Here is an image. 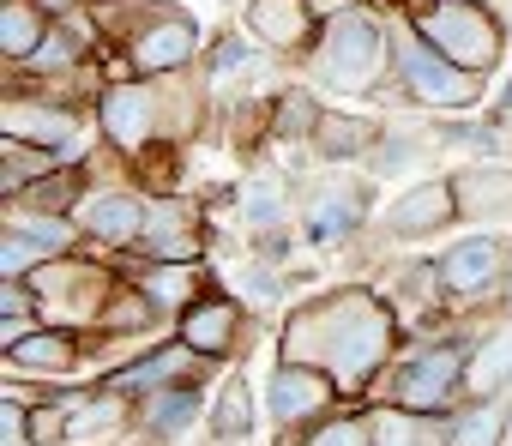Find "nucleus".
<instances>
[{
    "instance_id": "obj_1",
    "label": "nucleus",
    "mask_w": 512,
    "mask_h": 446,
    "mask_svg": "<svg viewBox=\"0 0 512 446\" xmlns=\"http://www.w3.org/2000/svg\"><path fill=\"white\" fill-rule=\"evenodd\" d=\"M392 344H398V314L374 290H326L284 326V356L326 368L344 392L374 386Z\"/></svg>"
},
{
    "instance_id": "obj_2",
    "label": "nucleus",
    "mask_w": 512,
    "mask_h": 446,
    "mask_svg": "<svg viewBox=\"0 0 512 446\" xmlns=\"http://www.w3.org/2000/svg\"><path fill=\"white\" fill-rule=\"evenodd\" d=\"M193 127H205V85L187 73H163V79L133 73V79H115L97 91V133L121 157H139Z\"/></svg>"
},
{
    "instance_id": "obj_3",
    "label": "nucleus",
    "mask_w": 512,
    "mask_h": 446,
    "mask_svg": "<svg viewBox=\"0 0 512 446\" xmlns=\"http://www.w3.org/2000/svg\"><path fill=\"white\" fill-rule=\"evenodd\" d=\"M302 67H308L314 85H332V91H350V97H380L386 79H392V19L374 0L326 19L314 49L302 55Z\"/></svg>"
},
{
    "instance_id": "obj_4",
    "label": "nucleus",
    "mask_w": 512,
    "mask_h": 446,
    "mask_svg": "<svg viewBox=\"0 0 512 446\" xmlns=\"http://www.w3.org/2000/svg\"><path fill=\"white\" fill-rule=\"evenodd\" d=\"M392 79H398V85L380 91V97H404V103L434 109V115H464V109L482 103V73H464L458 61H446V55L416 31L410 13L392 19Z\"/></svg>"
},
{
    "instance_id": "obj_5",
    "label": "nucleus",
    "mask_w": 512,
    "mask_h": 446,
    "mask_svg": "<svg viewBox=\"0 0 512 446\" xmlns=\"http://www.w3.org/2000/svg\"><path fill=\"white\" fill-rule=\"evenodd\" d=\"M404 13L464 73H482L488 79L500 67V55H506V25H500L494 7H482V0H404Z\"/></svg>"
},
{
    "instance_id": "obj_6",
    "label": "nucleus",
    "mask_w": 512,
    "mask_h": 446,
    "mask_svg": "<svg viewBox=\"0 0 512 446\" xmlns=\"http://www.w3.org/2000/svg\"><path fill=\"white\" fill-rule=\"evenodd\" d=\"M464 362H470V344H458V338H440L416 356H398L392 380H386V404L452 416L464 404Z\"/></svg>"
},
{
    "instance_id": "obj_7",
    "label": "nucleus",
    "mask_w": 512,
    "mask_h": 446,
    "mask_svg": "<svg viewBox=\"0 0 512 446\" xmlns=\"http://www.w3.org/2000/svg\"><path fill=\"white\" fill-rule=\"evenodd\" d=\"M0 127H7V139L43 145V151H61V157H79V145H85V115L73 103H55L49 91H13L7 85Z\"/></svg>"
},
{
    "instance_id": "obj_8",
    "label": "nucleus",
    "mask_w": 512,
    "mask_h": 446,
    "mask_svg": "<svg viewBox=\"0 0 512 446\" xmlns=\"http://www.w3.org/2000/svg\"><path fill=\"white\" fill-rule=\"evenodd\" d=\"M368 205H374V175H320L302 193V236L314 248H332V242L356 236Z\"/></svg>"
},
{
    "instance_id": "obj_9",
    "label": "nucleus",
    "mask_w": 512,
    "mask_h": 446,
    "mask_svg": "<svg viewBox=\"0 0 512 446\" xmlns=\"http://www.w3.org/2000/svg\"><path fill=\"white\" fill-rule=\"evenodd\" d=\"M344 398V386L326 374V368H314V362H278L272 368V380H266V416L278 422V428H308V422H320V416H332V404Z\"/></svg>"
},
{
    "instance_id": "obj_10",
    "label": "nucleus",
    "mask_w": 512,
    "mask_h": 446,
    "mask_svg": "<svg viewBox=\"0 0 512 446\" xmlns=\"http://www.w3.org/2000/svg\"><path fill=\"white\" fill-rule=\"evenodd\" d=\"M121 61H127V73H139V79L187 73V67L199 61V19H193V13H181V7L157 13V19H151V25L121 49Z\"/></svg>"
},
{
    "instance_id": "obj_11",
    "label": "nucleus",
    "mask_w": 512,
    "mask_h": 446,
    "mask_svg": "<svg viewBox=\"0 0 512 446\" xmlns=\"http://www.w3.org/2000/svg\"><path fill=\"white\" fill-rule=\"evenodd\" d=\"M464 211H458V181L452 175H422V181H410L386 211H380V230L392 236V242H422V236H434V230H446V223H458Z\"/></svg>"
},
{
    "instance_id": "obj_12",
    "label": "nucleus",
    "mask_w": 512,
    "mask_h": 446,
    "mask_svg": "<svg viewBox=\"0 0 512 446\" xmlns=\"http://www.w3.org/2000/svg\"><path fill=\"white\" fill-rule=\"evenodd\" d=\"M79 230H85V242L91 248H109V254H121V248H139L145 242V223H151V199H139L133 187H91L85 199H79Z\"/></svg>"
},
{
    "instance_id": "obj_13",
    "label": "nucleus",
    "mask_w": 512,
    "mask_h": 446,
    "mask_svg": "<svg viewBox=\"0 0 512 446\" xmlns=\"http://www.w3.org/2000/svg\"><path fill=\"white\" fill-rule=\"evenodd\" d=\"M506 266H512V242H500V236H464V242H452L434 260V284H440V296L470 302V296L506 284Z\"/></svg>"
},
{
    "instance_id": "obj_14",
    "label": "nucleus",
    "mask_w": 512,
    "mask_h": 446,
    "mask_svg": "<svg viewBox=\"0 0 512 446\" xmlns=\"http://www.w3.org/2000/svg\"><path fill=\"white\" fill-rule=\"evenodd\" d=\"M241 31L260 49H272L278 61H290V55L314 49L320 13H314V0H247V7H241Z\"/></svg>"
},
{
    "instance_id": "obj_15",
    "label": "nucleus",
    "mask_w": 512,
    "mask_h": 446,
    "mask_svg": "<svg viewBox=\"0 0 512 446\" xmlns=\"http://www.w3.org/2000/svg\"><path fill=\"white\" fill-rule=\"evenodd\" d=\"M139 248L157 254V260H199L205 254V211L193 199H181V193H157Z\"/></svg>"
},
{
    "instance_id": "obj_16",
    "label": "nucleus",
    "mask_w": 512,
    "mask_h": 446,
    "mask_svg": "<svg viewBox=\"0 0 512 446\" xmlns=\"http://www.w3.org/2000/svg\"><path fill=\"white\" fill-rule=\"evenodd\" d=\"M175 338L181 344H193L205 362H223L235 344H241V308L229 302V296H199V302H187L181 314H175Z\"/></svg>"
},
{
    "instance_id": "obj_17",
    "label": "nucleus",
    "mask_w": 512,
    "mask_h": 446,
    "mask_svg": "<svg viewBox=\"0 0 512 446\" xmlns=\"http://www.w3.org/2000/svg\"><path fill=\"white\" fill-rule=\"evenodd\" d=\"M440 151V133L428 121H380V139L368 151V175H422Z\"/></svg>"
},
{
    "instance_id": "obj_18",
    "label": "nucleus",
    "mask_w": 512,
    "mask_h": 446,
    "mask_svg": "<svg viewBox=\"0 0 512 446\" xmlns=\"http://www.w3.org/2000/svg\"><path fill=\"white\" fill-rule=\"evenodd\" d=\"M7 368H13V380H49V374H73L79 368V338L73 332H61V326H31L25 338H13L7 344Z\"/></svg>"
},
{
    "instance_id": "obj_19",
    "label": "nucleus",
    "mask_w": 512,
    "mask_h": 446,
    "mask_svg": "<svg viewBox=\"0 0 512 446\" xmlns=\"http://www.w3.org/2000/svg\"><path fill=\"white\" fill-rule=\"evenodd\" d=\"M193 368H205V356L193 350V344H163V350H151V356H139V362H127L121 374H103V386L109 392H121V398H145V392H157V386H169V380H187Z\"/></svg>"
},
{
    "instance_id": "obj_20",
    "label": "nucleus",
    "mask_w": 512,
    "mask_h": 446,
    "mask_svg": "<svg viewBox=\"0 0 512 446\" xmlns=\"http://www.w3.org/2000/svg\"><path fill=\"white\" fill-rule=\"evenodd\" d=\"M49 31H55L49 0H0V61L7 67H31Z\"/></svg>"
},
{
    "instance_id": "obj_21",
    "label": "nucleus",
    "mask_w": 512,
    "mask_h": 446,
    "mask_svg": "<svg viewBox=\"0 0 512 446\" xmlns=\"http://www.w3.org/2000/svg\"><path fill=\"white\" fill-rule=\"evenodd\" d=\"M374 139H380V121L350 115V109H326V115H320V127H314V139H308V151H314L320 163L344 169V163H368Z\"/></svg>"
},
{
    "instance_id": "obj_22",
    "label": "nucleus",
    "mask_w": 512,
    "mask_h": 446,
    "mask_svg": "<svg viewBox=\"0 0 512 446\" xmlns=\"http://www.w3.org/2000/svg\"><path fill=\"white\" fill-rule=\"evenodd\" d=\"M374 446H452V416L434 410H404V404H374L368 410Z\"/></svg>"
},
{
    "instance_id": "obj_23",
    "label": "nucleus",
    "mask_w": 512,
    "mask_h": 446,
    "mask_svg": "<svg viewBox=\"0 0 512 446\" xmlns=\"http://www.w3.org/2000/svg\"><path fill=\"white\" fill-rule=\"evenodd\" d=\"M506 392H512V320L476 338L464 362V398H506Z\"/></svg>"
},
{
    "instance_id": "obj_24",
    "label": "nucleus",
    "mask_w": 512,
    "mask_h": 446,
    "mask_svg": "<svg viewBox=\"0 0 512 446\" xmlns=\"http://www.w3.org/2000/svg\"><path fill=\"white\" fill-rule=\"evenodd\" d=\"M193 416H199V386L193 380H169V386L139 398V434L145 440H175V434L193 428Z\"/></svg>"
},
{
    "instance_id": "obj_25",
    "label": "nucleus",
    "mask_w": 512,
    "mask_h": 446,
    "mask_svg": "<svg viewBox=\"0 0 512 446\" xmlns=\"http://www.w3.org/2000/svg\"><path fill=\"white\" fill-rule=\"evenodd\" d=\"M133 284H139L163 314H181L187 302L205 296V266H199V260H157L151 272H133Z\"/></svg>"
},
{
    "instance_id": "obj_26",
    "label": "nucleus",
    "mask_w": 512,
    "mask_h": 446,
    "mask_svg": "<svg viewBox=\"0 0 512 446\" xmlns=\"http://www.w3.org/2000/svg\"><path fill=\"white\" fill-rule=\"evenodd\" d=\"M326 103H320V85L302 79V85H278L272 91V139H290V145H308L314 127H320Z\"/></svg>"
},
{
    "instance_id": "obj_27",
    "label": "nucleus",
    "mask_w": 512,
    "mask_h": 446,
    "mask_svg": "<svg viewBox=\"0 0 512 446\" xmlns=\"http://www.w3.org/2000/svg\"><path fill=\"white\" fill-rule=\"evenodd\" d=\"M7 230L31 236V242L49 254V260H55V254H73V248L85 242L79 217H61V211H37V205H19V199H7Z\"/></svg>"
},
{
    "instance_id": "obj_28",
    "label": "nucleus",
    "mask_w": 512,
    "mask_h": 446,
    "mask_svg": "<svg viewBox=\"0 0 512 446\" xmlns=\"http://www.w3.org/2000/svg\"><path fill=\"white\" fill-rule=\"evenodd\" d=\"M452 181H458V211L470 223H488V217L512 211V169H464Z\"/></svg>"
},
{
    "instance_id": "obj_29",
    "label": "nucleus",
    "mask_w": 512,
    "mask_h": 446,
    "mask_svg": "<svg viewBox=\"0 0 512 446\" xmlns=\"http://www.w3.org/2000/svg\"><path fill=\"white\" fill-rule=\"evenodd\" d=\"M506 404L500 398H464L458 410H452V446H500V434H506Z\"/></svg>"
},
{
    "instance_id": "obj_30",
    "label": "nucleus",
    "mask_w": 512,
    "mask_h": 446,
    "mask_svg": "<svg viewBox=\"0 0 512 446\" xmlns=\"http://www.w3.org/2000/svg\"><path fill=\"white\" fill-rule=\"evenodd\" d=\"M55 157H61V151L25 145V139H7V145H0V193H7V199H19L31 181H43V175L55 169Z\"/></svg>"
},
{
    "instance_id": "obj_31",
    "label": "nucleus",
    "mask_w": 512,
    "mask_h": 446,
    "mask_svg": "<svg viewBox=\"0 0 512 446\" xmlns=\"http://www.w3.org/2000/svg\"><path fill=\"white\" fill-rule=\"evenodd\" d=\"M211 434H217V440H241V434H253V386H247L241 374H229V380L217 386Z\"/></svg>"
},
{
    "instance_id": "obj_32",
    "label": "nucleus",
    "mask_w": 512,
    "mask_h": 446,
    "mask_svg": "<svg viewBox=\"0 0 512 446\" xmlns=\"http://www.w3.org/2000/svg\"><path fill=\"white\" fill-rule=\"evenodd\" d=\"M434 133H440V151H482V157H500L506 151V127L488 115V121H434Z\"/></svg>"
},
{
    "instance_id": "obj_33",
    "label": "nucleus",
    "mask_w": 512,
    "mask_h": 446,
    "mask_svg": "<svg viewBox=\"0 0 512 446\" xmlns=\"http://www.w3.org/2000/svg\"><path fill=\"white\" fill-rule=\"evenodd\" d=\"M43 260H49V254H43L31 236H19V230H7V236H0V272H7V278H31Z\"/></svg>"
},
{
    "instance_id": "obj_34",
    "label": "nucleus",
    "mask_w": 512,
    "mask_h": 446,
    "mask_svg": "<svg viewBox=\"0 0 512 446\" xmlns=\"http://www.w3.org/2000/svg\"><path fill=\"white\" fill-rule=\"evenodd\" d=\"M0 446H37L31 434V404L19 392H7V404H0Z\"/></svg>"
},
{
    "instance_id": "obj_35",
    "label": "nucleus",
    "mask_w": 512,
    "mask_h": 446,
    "mask_svg": "<svg viewBox=\"0 0 512 446\" xmlns=\"http://www.w3.org/2000/svg\"><path fill=\"white\" fill-rule=\"evenodd\" d=\"M229 7H247V0H229Z\"/></svg>"
},
{
    "instance_id": "obj_36",
    "label": "nucleus",
    "mask_w": 512,
    "mask_h": 446,
    "mask_svg": "<svg viewBox=\"0 0 512 446\" xmlns=\"http://www.w3.org/2000/svg\"><path fill=\"white\" fill-rule=\"evenodd\" d=\"M482 7H494V0H482Z\"/></svg>"
}]
</instances>
